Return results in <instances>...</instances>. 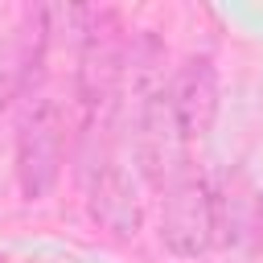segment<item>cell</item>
I'll return each mask as SVG.
<instances>
[{"instance_id":"1","label":"cell","mask_w":263,"mask_h":263,"mask_svg":"<svg viewBox=\"0 0 263 263\" xmlns=\"http://www.w3.org/2000/svg\"><path fill=\"white\" fill-rule=\"evenodd\" d=\"M127 33L119 25V12L111 8H86L82 16V37H78V70H74V95L82 107V156L95 140H107L115 111H119V90L127 78Z\"/></svg>"},{"instance_id":"2","label":"cell","mask_w":263,"mask_h":263,"mask_svg":"<svg viewBox=\"0 0 263 263\" xmlns=\"http://www.w3.org/2000/svg\"><path fill=\"white\" fill-rule=\"evenodd\" d=\"M160 242L177 259H201L218 242V201H214L210 181L197 168H189L181 181L164 189Z\"/></svg>"},{"instance_id":"3","label":"cell","mask_w":263,"mask_h":263,"mask_svg":"<svg viewBox=\"0 0 263 263\" xmlns=\"http://www.w3.org/2000/svg\"><path fill=\"white\" fill-rule=\"evenodd\" d=\"M136 160H140L148 185H156L160 193L193 168L189 164V136L181 132L164 86L144 95L136 107Z\"/></svg>"},{"instance_id":"4","label":"cell","mask_w":263,"mask_h":263,"mask_svg":"<svg viewBox=\"0 0 263 263\" xmlns=\"http://www.w3.org/2000/svg\"><path fill=\"white\" fill-rule=\"evenodd\" d=\"M62 177V111L49 99H37L16 127V181L29 201L45 197Z\"/></svg>"},{"instance_id":"5","label":"cell","mask_w":263,"mask_h":263,"mask_svg":"<svg viewBox=\"0 0 263 263\" xmlns=\"http://www.w3.org/2000/svg\"><path fill=\"white\" fill-rule=\"evenodd\" d=\"M218 70L210 58H185L168 82V103L189 140H201L218 119Z\"/></svg>"},{"instance_id":"6","label":"cell","mask_w":263,"mask_h":263,"mask_svg":"<svg viewBox=\"0 0 263 263\" xmlns=\"http://www.w3.org/2000/svg\"><path fill=\"white\" fill-rule=\"evenodd\" d=\"M82 185H86V210L103 230H111L115 238H136L140 234L144 210H140V197H136L132 181L119 164H103Z\"/></svg>"}]
</instances>
